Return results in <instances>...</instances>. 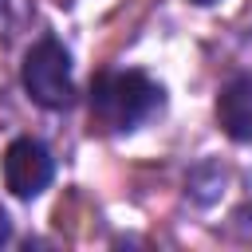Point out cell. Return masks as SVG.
I'll use <instances>...</instances> for the list:
<instances>
[{
	"label": "cell",
	"mask_w": 252,
	"mask_h": 252,
	"mask_svg": "<svg viewBox=\"0 0 252 252\" xmlns=\"http://www.w3.org/2000/svg\"><path fill=\"white\" fill-rule=\"evenodd\" d=\"M217 122L232 142H252V75H236L217 94Z\"/></svg>",
	"instance_id": "4"
},
{
	"label": "cell",
	"mask_w": 252,
	"mask_h": 252,
	"mask_svg": "<svg viewBox=\"0 0 252 252\" xmlns=\"http://www.w3.org/2000/svg\"><path fill=\"white\" fill-rule=\"evenodd\" d=\"M8 240H12V220H8V213L0 205V244H8Z\"/></svg>",
	"instance_id": "5"
},
{
	"label": "cell",
	"mask_w": 252,
	"mask_h": 252,
	"mask_svg": "<svg viewBox=\"0 0 252 252\" xmlns=\"http://www.w3.org/2000/svg\"><path fill=\"white\" fill-rule=\"evenodd\" d=\"M51 173H55V161L47 154L43 142L35 138H16L8 150H4V185L16 193V197H39L47 185H51Z\"/></svg>",
	"instance_id": "3"
},
{
	"label": "cell",
	"mask_w": 252,
	"mask_h": 252,
	"mask_svg": "<svg viewBox=\"0 0 252 252\" xmlns=\"http://www.w3.org/2000/svg\"><path fill=\"white\" fill-rule=\"evenodd\" d=\"M193 4H201V8H209V4H217V0H193Z\"/></svg>",
	"instance_id": "6"
},
{
	"label": "cell",
	"mask_w": 252,
	"mask_h": 252,
	"mask_svg": "<svg viewBox=\"0 0 252 252\" xmlns=\"http://www.w3.org/2000/svg\"><path fill=\"white\" fill-rule=\"evenodd\" d=\"M24 91L32 94V102H39L47 110L71 106V94H75V87H71V55H67V47L59 39L43 35L28 51V59H24Z\"/></svg>",
	"instance_id": "2"
},
{
	"label": "cell",
	"mask_w": 252,
	"mask_h": 252,
	"mask_svg": "<svg viewBox=\"0 0 252 252\" xmlns=\"http://www.w3.org/2000/svg\"><path fill=\"white\" fill-rule=\"evenodd\" d=\"M158 106H161V87L142 71H102L91 83V118L110 134L134 130Z\"/></svg>",
	"instance_id": "1"
}]
</instances>
